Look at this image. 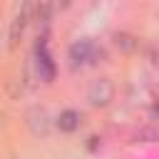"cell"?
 Wrapping results in <instances>:
<instances>
[{
	"label": "cell",
	"mask_w": 159,
	"mask_h": 159,
	"mask_svg": "<svg viewBox=\"0 0 159 159\" xmlns=\"http://www.w3.org/2000/svg\"><path fill=\"white\" fill-rule=\"evenodd\" d=\"M35 67H37V75H40L42 82H52L55 80V72L57 70H55V62L50 57V50H47L45 37H40L37 45H35Z\"/></svg>",
	"instance_id": "6da1fadb"
},
{
	"label": "cell",
	"mask_w": 159,
	"mask_h": 159,
	"mask_svg": "<svg viewBox=\"0 0 159 159\" xmlns=\"http://www.w3.org/2000/svg\"><path fill=\"white\" fill-rule=\"evenodd\" d=\"M97 55V47L89 42V40H77L72 47H70V57L75 65H84V62H92Z\"/></svg>",
	"instance_id": "7a4b0ae2"
},
{
	"label": "cell",
	"mask_w": 159,
	"mask_h": 159,
	"mask_svg": "<svg viewBox=\"0 0 159 159\" xmlns=\"http://www.w3.org/2000/svg\"><path fill=\"white\" fill-rule=\"evenodd\" d=\"M27 17H30V5H22L20 12H17L15 20H12V27H10V45H15L17 37L22 35V30H25V25H27Z\"/></svg>",
	"instance_id": "3957f363"
},
{
	"label": "cell",
	"mask_w": 159,
	"mask_h": 159,
	"mask_svg": "<svg viewBox=\"0 0 159 159\" xmlns=\"http://www.w3.org/2000/svg\"><path fill=\"white\" fill-rule=\"evenodd\" d=\"M109 97H112V84H109L107 80H99V82L89 89V99H92V104H107Z\"/></svg>",
	"instance_id": "277c9868"
},
{
	"label": "cell",
	"mask_w": 159,
	"mask_h": 159,
	"mask_svg": "<svg viewBox=\"0 0 159 159\" xmlns=\"http://www.w3.org/2000/svg\"><path fill=\"white\" fill-rule=\"evenodd\" d=\"M57 127H60L62 132H75V129L80 127V114H77L75 109H65V112L57 117Z\"/></svg>",
	"instance_id": "5b68a950"
}]
</instances>
